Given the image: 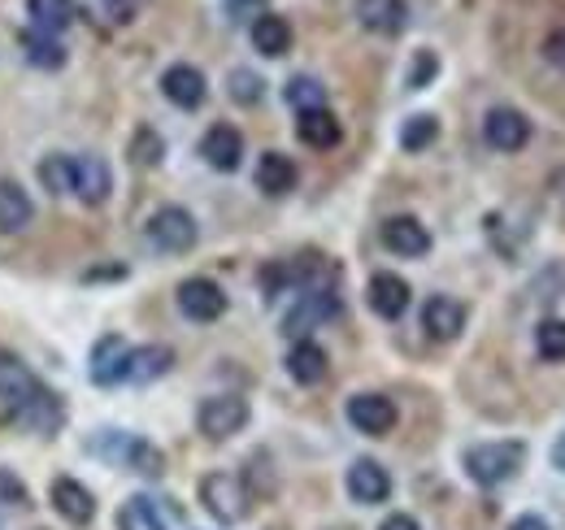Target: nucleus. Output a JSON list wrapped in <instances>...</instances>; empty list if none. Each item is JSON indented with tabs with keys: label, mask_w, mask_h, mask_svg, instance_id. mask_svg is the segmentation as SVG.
<instances>
[{
	"label": "nucleus",
	"mask_w": 565,
	"mask_h": 530,
	"mask_svg": "<svg viewBox=\"0 0 565 530\" xmlns=\"http://www.w3.org/2000/svg\"><path fill=\"white\" fill-rule=\"evenodd\" d=\"M0 404H9L22 422H31L35 431H44V435H53L57 426H62V400L53 396L31 370H26V361H18L9 348H0Z\"/></svg>",
	"instance_id": "1"
},
{
	"label": "nucleus",
	"mask_w": 565,
	"mask_h": 530,
	"mask_svg": "<svg viewBox=\"0 0 565 530\" xmlns=\"http://www.w3.org/2000/svg\"><path fill=\"white\" fill-rule=\"evenodd\" d=\"M526 462V444L522 439H492V444H475V448H466V474L479 483V487H500V483H509L518 469Z\"/></svg>",
	"instance_id": "2"
},
{
	"label": "nucleus",
	"mask_w": 565,
	"mask_h": 530,
	"mask_svg": "<svg viewBox=\"0 0 565 530\" xmlns=\"http://www.w3.org/2000/svg\"><path fill=\"white\" fill-rule=\"evenodd\" d=\"M143 235H148V244L157 248V253H192L196 248V240H201V226H196V218L183 209V204H166V209H157L152 218H148V226H143Z\"/></svg>",
	"instance_id": "3"
},
{
	"label": "nucleus",
	"mask_w": 565,
	"mask_h": 530,
	"mask_svg": "<svg viewBox=\"0 0 565 530\" xmlns=\"http://www.w3.org/2000/svg\"><path fill=\"white\" fill-rule=\"evenodd\" d=\"M340 309H344V305H340L335 283H331V287H305V292L296 296V305L287 309V318H282V335L305 339L313 327H322V322L340 318Z\"/></svg>",
	"instance_id": "4"
},
{
	"label": "nucleus",
	"mask_w": 565,
	"mask_h": 530,
	"mask_svg": "<svg viewBox=\"0 0 565 530\" xmlns=\"http://www.w3.org/2000/svg\"><path fill=\"white\" fill-rule=\"evenodd\" d=\"M92 453H100L105 462H114V465H127V469H136V474H148V478L161 474V453H157L148 439L122 435V431H100V435L92 439Z\"/></svg>",
	"instance_id": "5"
},
{
	"label": "nucleus",
	"mask_w": 565,
	"mask_h": 530,
	"mask_svg": "<svg viewBox=\"0 0 565 530\" xmlns=\"http://www.w3.org/2000/svg\"><path fill=\"white\" fill-rule=\"evenodd\" d=\"M201 500H205V509H210L217 522H244L248 518V500H253V491H248V483L244 478H235V474H205L201 478Z\"/></svg>",
	"instance_id": "6"
},
{
	"label": "nucleus",
	"mask_w": 565,
	"mask_h": 530,
	"mask_svg": "<svg viewBox=\"0 0 565 530\" xmlns=\"http://www.w3.org/2000/svg\"><path fill=\"white\" fill-rule=\"evenodd\" d=\"M196 426H201V435L213 439V444L239 435V431L248 426V400L231 396V392H226V396L201 400V409H196Z\"/></svg>",
	"instance_id": "7"
},
{
	"label": "nucleus",
	"mask_w": 565,
	"mask_h": 530,
	"mask_svg": "<svg viewBox=\"0 0 565 530\" xmlns=\"http://www.w3.org/2000/svg\"><path fill=\"white\" fill-rule=\"evenodd\" d=\"M118 530H183V509L166 496H131L118 513Z\"/></svg>",
	"instance_id": "8"
},
{
	"label": "nucleus",
	"mask_w": 565,
	"mask_h": 530,
	"mask_svg": "<svg viewBox=\"0 0 565 530\" xmlns=\"http://www.w3.org/2000/svg\"><path fill=\"white\" fill-rule=\"evenodd\" d=\"M127 365H131V343H127L122 335H105V339H96L92 361H87L92 383H100V388H118V383H127Z\"/></svg>",
	"instance_id": "9"
},
{
	"label": "nucleus",
	"mask_w": 565,
	"mask_h": 530,
	"mask_svg": "<svg viewBox=\"0 0 565 530\" xmlns=\"http://www.w3.org/2000/svg\"><path fill=\"white\" fill-rule=\"evenodd\" d=\"M179 309L192 322H217L226 314V292L213 278H188L179 283Z\"/></svg>",
	"instance_id": "10"
},
{
	"label": "nucleus",
	"mask_w": 565,
	"mask_h": 530,
	"mask_svg": "<svg viewBox=\"0 0 565 530\" xmlns=\"http://www.w3.org/2000/svg\"><path fill=\"white\" fill-rule=\"evenodd\" d=\"M379 240H383V248L396 253V257H426V253H430V231H426L418 218H409V213L387 218L383 231H379Z\"/></svg>",
	"instance_id": "11"
},
{
	"label": "nucleus",
	"mask_w": 565,
	"mask_h": 530,
	"mask_svg": "<svg viewBox=\"0 0 565 530\" xmlns=\"http://www.w3.org/2000/svg\"><path fill=\"white\" fill-rule=\"evenodd\" d=\"M483 139L492 144L495 152H518V148H526V139H531V118L522 114V109H492L488 118H483Z\"/></svg>",
	"instance_id": "12"
},
{
	"label": "nucleus",
	"mask_w": 565,
	"mask_h": 530,
	"mask_svg": "<svg viewBox=\"0 0 565 530\" xmlns=\"http://www.w3.org/2000/svg\"><path fill=\"white\" fill-rule=\"evenodd\" d=\"M71 192L83 200V204H105L109 192H114V170H109V161H105V157H96V152L74 157V188Z\"/></svg>",
	"instance_id": "13"
},
{
	"label": "nucleus",
	"mask_w": 565,
	"mask_h": 530,
	"mask_svg": "<svg viewBox=\"0 0 565 530\" xmlns=\"http://www.w3.org/2000/svg\"><path fill=\"white\" fill-rule=\"evenodd\" d=\"M349 422L361 435H387L396 426V404H392V396L361 392V396L349 400Z\"/></svg>",
	"instance_id": "14"
},
{
	"label": "nucleus",
	"mask_w": 565,
	"mask_h": 530,
	"mask_svg": "<svg viewBox=\"0 0 565 530\" xmlns=\"http://www.w3.org/2000/svg\"><path fill=\"white\" fill-rule=\"evenodd\" d=\"M201 157L210 161L213 170H222V174H231V170H239V161H244V135L235 131L231 123H213L205 139H201Z\"/></svg>",
	"instance_id": "15"
},
{
	"label": "nucleus",
	"mask_w": 565,
	"mask_h": 530,
	"mask_svg": "<svg viewBox=\"0 0 565 530\" xmlns=\"http://www.w3.org/2000/svg\"><path fill=\"white\" fill-rule=\"evenodd\" d=\"M161 92L179 109H201L205 96H210V83H205V74L196 66H170L161 74Z\"/></svg>",
	"instance_id": "16"
},
{
	"label": "nucleus",
	"mask_w": 565,
	"mask_h": 530,
	"mask_svg": "<svg viewBox=\"0 0 565 530\" xmlns=\"http://www.w3.org/2000/svg\"><path fill=\"white\" fill-rule=\"evenodd\" d=\"M356 22L374 35H401L409 26V0H356Z\"/></svg>",
	"instance_id": "17"
},
{
	"label": "nucleus",
	"mask_w": 565,
	"mask_h": 530,
	"mask_svg": "<svg viewBox=\"0 0 565 530\" xmlns=\"http://www.w3.org/2000/svg\"><path fill=\"white\" fill-rule=\"evenodd\" d=\"M349 496H353L356 505H383V500L392 496V474L379 462L361 457V462H353V469H349Z\"/></svg>",
	"instance_id": "18"
},
{
	"label": "nucleus",
	"mask_w": 565,
	"mask_h": 530,
	"mask_svg": "<svg viewBox=\"0 0 565 530\" xmlns=\"http://www.w3.org/2000/svg\"><path fill=\"white\" fill-rule=\"evenodd\" d=\"M409 283L401 278V274H374L370 278V309L379 314V318H387V322H396V318H405V309H409Z\"/></svg>",
	"instance_id": "19"
},
{
	"label": "nucleus",
	"mask_w": 565,
	"mask_h": 530,
	"mask_svg": "<svg viewBox=\"0 0 565 530\" xmlns=\"http://www.w3.org/2000/svg\"><path fill=\"white\" fill-rule=\"evenodd\" d=\"M423 327L430 339L452 343L461 335V327H466V305L461 300H448V296H430L423 309Z\"/></svg>",
	"instance_id": "20"
},
{
	"label": "nucleus",
	"mask_w": 565,
	"mask_h": 530,
	"mask_svg": "<svg viewBox=\"0 0 565 530\" xmlns=\"http://www.w3.org/2000/svg\"><path fill=\"white\" fill-rule=\"evenodd\" d=\"M49 496H53V509H57L66 522H74V527H87V522L96 518V500H92V491H87L78 478H57Z\"/></svg>",
	"instance_id": "21"
},
{
	"label": "nucleus",
	"mask_w": 565,
	"mask_h": 530,
	"mask_svg": "<svg viewBox=\"0 0 565 530\" xmlns=\"http://www.w3.org/2000/svg\"><path fill=\"white\" fill-rule=\"evenodd\" d=\"M327 348L322 343H313V339H296L291 343V352H287V374L300 383V388H313V383H322L327 379Z\"/></svg>",
	"instance_id": "22"
},
{
	"label": "nucleus",
	"mask_w": 565,
	"mask_h": 530,
	"mask_svg": "<svg viewBox=\"0 0 565 530\" xmlns=\"http://www.w3.org/2000/svg\"><path fill=\"white\" fill-rule=\"evenodd\" d=\"M31 218H35V204L26 197V188L18 179H0V231L18 235L31 226Z\"/></svg>",
	"instance_id": "23"
},
{
	"label": "nucleus",
	"mask_w": 565,
	"mask_h": 530,
	"mask_svg": "<svg viewBox=\"0 0 565 530\" xmlns=\"http://www.w3.org/2000/svg\"><path fill=\"white\" fill-rule=\"evenodd\" d=\"M18 49H22V57H26L31 66H40V70L66 66V44H62L57 35H49V31H35V26L18 31Z\"/></svg>",
	"instance_id": "24"
},
{
	"label": "nucleus",
	"mask_w": 565,
	"mask_h": 530,
	"mask_svg": "<svg viewBox=\"0 0 565 530\" xmlns=\"http://www.w3.org/2000/svg\"><path fill=\"white\" fill-rule=\"evenodd\" d=\"M174 370V348L166 343H143L131 348V365H127V383H157L161 374Z\"/></svg>",
	"instance_id": "25"
},
{
	"label": "nucleus",
	"mask_w": 565,
	"mask_h": 530,
	"mask_svg": "<svg viewBox=\"0 0 565 530\" xmlns=\"http://www.w3.org/2000/svg\"><path fill=\"white\" fill-rule=\"evenodd\" d=\"M296 135L309 144V148H335L340 139H344V127H340V118L331 114V109H309V114H300L296 118Z\"/></svg>",
	"instance_id": "26"
},
{
	"label": "nucleus",
	"mask_w": 565,
	"mask_h": 530,
	"mask_svg": "<svg viewBox=\"0 0 565 530\" xmlns=\"http://www.w3.org/2000/svg\"><path fill=\"white\" fill-rule=\"evenodd\" d=\"M296 161L291 157H282V152H262V161H257V188L266 192V197H287L291 188H296Z\"/></svg>",
	"instance_id": "27"
},
{
	"label": "nucleus",
	"mask_w": 565,
	"mask_h": 530,
	"mask_svg": "<svg viewBox=\"0 0 565 530\" xmlns=\"http://www.w3.org/2000/svg\"><path fill=\"white\" fill-rule=\"evenodd\" d=\"M248 31H253V49L262 57H282L291 49V26H287V18H279V13H262Z\"/></svg>",
	"instance_id": "28"
},
{
	"label": "nucleus",
	"mask_w": 565,
	"mask_h": 530,
	"mask_svg": "<svg viewBox=\"0 0 565 530\" xmlns=\"http://www.w3.org/2000/svg\"><path fill=\"white\" fill-rule=\"evenodd\" d=\"M26 13H31V26L35 31L62 35L74 22V0H26Z\"/></svg>",
	"instance_id": "29"
},
{
	"label": "nucleus",
	"mask_w": 565,
	"mask_h": 530,
	"mask_svg": "<svg viewBox=\"0 0 565 530\" xmlns=\"http://www.w3.org/2000/svg\"><path fill=\"white\" fill-rule=\"evenodd\" d=\"M282 100L296 109V114H309V109H327V87L309 74H296L287 87H282Z\"/></svg>",
	"instance_id": "30"
},
{
	"label": "nucleus",
	"mask_w": 565,
	"mask_h": 530,
	"mask_svg": "<svg viewBox=\"0 0 565 530\" xmlns=\"http://www.w3.org/2000/svg\"><path fill=\"white\" fill-rule=\"evenodd\" d=\"M40 183L49 188V197H66L74 188V157H62V152L44 157L40 161Z\"/></svg>",
	"instance_id": "31"
},
{
	"label": "nucleus",
	"mask_w": 565,
	"mask_h": 530,
	"mask_svg": "<svg viewBox=\"0 0 565 530\" xmlns=\"http://www.w3.org/2000/svg\"><path fill=\"white\" fill-rule=\"evenodd\" d=\"M535 352L544 361H565V318H544L535 327Z\"/></svg>",
	"instance_id": "32"
},
{
	"label": "nucleus",
	"mask_w": 565,
	"mask_h": 530,
	"mask_svg": "<svg viewBox=\"0 0 565 530\" xmlns=\"http://www.w3.org/2000/svg\"><path fill=\"white\" fill-rule=\"evenodd\" d=\"M435 135H439V123L430 118V114H414L405 127H401V148L405 152H423L435 144Z\"/></svg>",
	"instance_id": "33"
},
{
	"label": "nucleus",
	"mask_w": 565,
	"mask_h": 530,
	"mask_svg": "<svg viewBox=\"0 0 565 530\" xmlns=\"http://www.w3.org/2000/svg\"><path fill=\"white\" fill-rule=\"evenodd\" d=\"M226 92H231L235 105H257V100L266 96V83H262L253 70H231V87H226Z\"/></svg>",
	"instance_id": "34"
},
{
	"label": "nucleus",
	"mask_w": 565,
	"mask_h": 530,
	"mask_svg": "<svg viewBox=\"0 0 565 530\" xmlns=\"http://www.w3.org/2000/svg\"><path fill=\"white\" fill-rule=\"evenodd\" d=\"M161 152H166L161 135L148 131V127L136 131V139H131V161H136V166H143V170H148V166H161Z\"/></svg>",
	"instance_id": "35"
},
{
	"label": "nucleus",
	"mask_w": 565,
	"mask_h": 530,
	"mask_svg": "<svg viewBox=\"0 0 565 530\" xmlns=\"http://www.w3.org/2000/svg\"><path fill=\"white\" fill-rule=\"evenodd\" d=\"M262 13H270L266 0H226V18H231L235 26H253Z\"/></svg>",
	"instance_id": "36"
},
{
	"label": "nucleus",
	"mask_w": 565,
	"mask_h": 530,
	"mask_svg": "<svg viewBox=\"0 0 565 530\" xmlns=\"http://www.w3.org/2000/svg\"><path fill=\"white\" fill-rule=\"evenodd\" d=\"M0 496H4V505H13V509H26V505H31L26 483H22V478H13L9 469H0Z\"/></svg>",
	"instance_id": "37"
},
{
	"label": "nucleus",
	"mask_w": 565,
	"mask_h": 530,
	"mask_svg": "<svg viewBox=\"0 0 565 530\" xmlns=\"http://www.w3.org/2000/svg\"><path fill=\"white\" fill-rule=\"evenodd\" d=\"M435 74H439V57L423 49V53H418V62L409 66V87H426V83H430Z\"/></svg>",
	"instance_id": "38"
},
{
	"label": "nucleus",
	"mask_w": 565,
	"mask_h": 530,
	"mask_svg": "<svg viewBox=\"0 0 565 530\" xmlns=\"http://www.w3.org/2000/svg\"><path fill=\"white\" fill-rule=\"evenodd\" d=\"M544 57H548V66L565 74V26H562V31H553V35L544 40Z\"/></svg>",
	"instance_id": "39"
},
{
	"label": "nucleus",
	"mask_w": 565,
	"mask_h": 530,
	"mask_svg": "<svg viewBox=\"0 0 565 530\" xmlns=\"http://www.w3.org/2000/svg\"><path fill=\"white\" fill-rule=\"evenodd\" d=\"M140 4L143 0H105V9H109V18H114V22H136Z\"/></svg>",
	"instance_id": "40"
},
{
	"label": "nucleus",
	"mask_w": 565,
	"mask_h": 530,
	"mask_svg": "<svg viewBox=\"0 0 565 530\" xmlns=\"http://www.w3.org/2000/svg\"><path fill=\"white\" fill-rule=\"evenodd\" d=\"M379 530H423V527H418L409 513H392V518H387V522H383Z\"/></svg>",
	"instance_id": "41"
},
{
	"label": "nucleus",
	"mask_w": 565,
	"mask_h": 530,
	"mask_svg": "<svg viewBox=\"0 0 565 530\" xmlns=\"http://www.w3.org/2000/svg\"><path fill=\"white\" fill-rule=\"evenodd\" d=\"M513 530H553V527H548L544 518H535V513H526V518H518V522H513Z\"/></svg>",
	"instance_id": "42"
},
{
	"label": "nucleus",
	"mask_w": 565,
	"mask_h": 530,
	"mask_svg": "<svg viewBox=\"0 0 565 530\" xmlns=\"http://www.w3.org/2000/svg\"><path fill=\"white\" fill-rule=\"evenodd\" d=\"M553 465H557V469H565V431L557 435V444H553Z\"/></svg>",
	"instance_id": "43"
}]
</instances>
